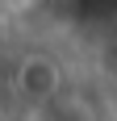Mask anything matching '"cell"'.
Masks as SVG:
<instances>
[{
	"label": "cell",
	"mask_w": 117,
	"mask_h": 121,
	"mask_svg": "<svg viewBox=\"0 0 117 121\" xmlns=\"http://www.w3.org/2000/svg\"><path fill=\"white\" fill-rule=\"evenodd\" d=\"M9 4H25V0H9Z\"/></svg>",
	"instance_id": "7a4b0ae2"
},
{
	"label": "cell",
	"mask_w": 117,
	"mask_h": 121,
	"mask_svg": "<svg viewBox=\"0 0 117 121\" xmlns=\"http://www.w3.org/2000/svg\"><path fill=\"white\" fill-rule=\"evenodd\" d=\"M58 84H63V71H58V63L46 59V54H25V59L17 63V92H21L29 104L54 100Z\"/></svg>",
	"instance_id": "6da1fadb"
}]
</instances>
